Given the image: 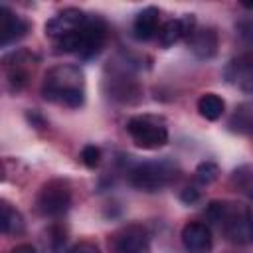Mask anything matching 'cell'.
<instances>
[{
	"label": "cell",
	"instance_id": "22",
	"mask_svg": "<svg viewBox=\"0 0 253 253\" xmlns=\"http://www.w3.org/2000/svg\"><path fill=\"white\" fill-rule=\"evenodd\" d=\"M10 253H36V247L30 243H22V245H16Z\"/></svg>",
	"mask_w": 253,
	"mask_h": 253
},
{
	"label": "cell",
	"instance_id": "17",
	"mask_svg": "<svg viewBox=\"0 0 253 253\" xmlns=\"http://www.w3.org/2000/svg\"><path fill=\"white\" fill-rule=\"evenodd\" d=\"M0 225L4 235H16L24 231V219L16 208H12L6 200L0 204Z\"/></svg>",
	"mask_w": 253,
	"mask_h": 253
},
{
	"label": "cell",
	"instance_id": "3",
	"mask_svg": "<svg viewBox=\"0 0 253 253\" xmlns=\"http://www.w3.org/2000/svg\"><path fill=\"white\" fill-rule=\"evenodd\" d=\"M107 42V26L101 18L97 16H89L87 24L73 32L71 36H65L61 40H57V47L59 51H67V53H75L83 59H89L93 55H97L103 45Z\"/></svg>",
	"mask_w": 253,
	"mask_h": 253
},
{
	"label": "cell",
	"instance_id": "18",
	"mask_svg": "<svg viewBox=\"0 0 253 253\" xmlns=\"http://www.w3.org/2000/svg\"><path fill=\"white\" fill-rule=\"evenodd\" d=\"M198 111L206 121H217L223 111H225V103L219 95L215 93H206L198 99Z\"/></svg>",
	"mask_w": 253,
	"mask_h": 253
},
{
	"label": "cell",
	"instance_id": "9",
	"mask_svg": "<svg viewBox=\"0 0 253 253\" xmlns=\"http://www.w3.org/2000/svg\"><path fill=\"white\" fill-rule=\"evenodd\" d=\"M225 81L243 93H253V53L233 57L223 69Z\"/></svg>",
	"mask_w": 253,
	"mask_h": 253
},
{
	"label": "cell",
	"instance_id": "23",
	"mask_svg": "<svg viewBox=\"0 0 253 253\" xmlns=\"http://www.w3.org/2000/svg\"><path fill=\"white\" fill-rule=\"evenodd\" d=\"M182 200H184V202H196V200H198V190H196V188H188V190L182 194Z\"/></svg>",
	"mask_w": 253,
	"mask_h": 253
},
{
	"label": "cell",
	"instance_id": "4",
	"mask_svg": "<svg viewBox=\"0 0 253 253\" xmlns=\"http://www.w3.org/2000/svg\"><path fill=\"white\" fill-rule=\"evenodd\" d=\"M178 176V168L168 160L140 162L128 170V184L140 192H158L170 186Z\"/></svg>",
	"mask_w": 253,
	"mask_h": 253
},
{
	"label": "cell",
	"instance_id": "2",
	"mask_svg": "<svg viewBox=\"0 0 253 253\" xmlns=\"http://www.w3.org/2000/svg\"><path fill=\"white\" fill-rule=\"evenodd\" d=\"M206 213L229 241L249 243L253 239V215L247 206L233 202H211Z\"/></svg>",
	"mask_w": 253,
	"mask_h": 253
},
{
	"label": "cell",
	"instance_id": "16",
	"mask_svg": "<svg viewBox=\"0 0 253 253\" xmlns=\"http://www.w3.org/2000/svg\"><path fill=\"white\" fill-rule=\"evenodd\" d=\"M109 83H111V95L115 99H121L125 103H130V101L138 99V85L126 73H115L109 79Z\"/></svg>",
	"mask_w": 253,
	"mask_h": 253
},
{
	"label": "cell",
	"instance_id": "1",
	"mask_svg": "<svg viewBox=\"0 0 253 253\" xmlns=\"http://www.w3.org/2000/svg\"><path fill=\"white\" fill-rule=\"evenodd\" d=\"M42 93L47 101L77 109L85 101V75L81 67L59 63L51 67L42 83Z\"/></svg>",
	"mask_w": 253,
	"mask_h": 253
},
{
	"label": "cell",
	"instance_id": "19",
	"mask_svg": "<svg viewBox=\"0 0 253 253\" xmlns=\"http://www.w3.org/2000/svg\"><path fill=\"white\" fill-rule=\"evenodd\" d=\"M217 176H219V168H217L215 162L206 160V162L198 164V168H196V180H198L202 186H208V184L215 182Z\"/></svg>",
	"mask_w": 253,
	"mask_h": 253
},
{
	"label": "cell",
	"instance_id": "12",
	"mask_svg": "<svg viewBox=\"0 0 253 253\" xmlns=\"http://www.w3.org/2000/svg\"><path fill=\"white\" fill-rule=\"evenodd\" d=\"M30 30V24L12 12L8 6H0V45L8 47L10 43L22 40Z\"/></svg>",
	"mask_w": 253,
	"mask_h": 253
},
{
	"label": "cell",
	"instance_id": "13",
	"mask_svg": "<svg viewBox=\"0 0 253 253\" xmlns=\"http://www.w3.org/2000/svg\"><path fill=\"white\" fill-rule=\"evenodd\" d=\"M194 30H196V18H194V14H186L178 20H168L166 24H162L156 38L162 47H170L176 42H180L182 38L188 40Z\"/></svg>",
	"mask_w": 253,
	"mask_h": 253
},
{
	"label": "cell",
	"instance_id": "7",
	"mask_svg": "<svg viewBox=\"0 0 253 253\" xmlns=\"http://www.w3.org/2000/svg\"><path fill=\"white\" fill-rule=\"evenodd\" d=\"M38 65V57L28 49H16L2 59L6 83L12 91H20Z\"/></svg>",
	"mask_w": 253,
	"mask_h": 253
},
{
	"label": "cell",
	"instance_id": "10",
	"mask_svg": "<svg viewBox=\"0 0 253 253\" xmlns=\"http://www.w3.org/2000/svg\"><path fill=\"white\" fill-rule=\"evenodd\" d=\"M115 253H150V237L142 225H126L113 239Z\"/></svg>",
	"mask_w": 253,
	"mask_h": 253
},
{
	"label": "cell",
	"instance_id": "21",
	"mask_svg": "<svg viewBox=\"0 0 253 253\" xmlns=\"http://www.w3.org/2000/svg\"><path fill=\"white\" fill-rule=\"evenodd\" d=\"M69 253H101L99 247L95 243H89V241H83V243H77Z\"/></svg>",
	"mask_w": 253,
	"mask_h": 253
},
{
	"label": "cell",
	"instance_id": "14",
	"mask_svg": "<svg viewBox=\"0 0 253 253\" xmlns=\"http://www.w3.org/2000/svg\"><path fill=\"white\" fill-rule=\"evenodd\" d=\"M217 34L211 28H196L188 38V47L198 59H210L217 53Z\"/></svg>",
	"mask_w": 253,
	"mask_h": 253
},
{
	"label": "cell",
	"instance_id": "6",
	"mask_svg": "<svg viewBox=\"0 0 253 253\" xmlns=\"http://www.w3.org/2000/svg\"><path fill=\"white\" fill-rule=\"evenodd\" d=\"M71 206V188L65 180H49L36 198V208L45 217H59Z\"/></svg>",
	"mask_w": 253,
	"mask_h": 253
},
{
	"label": "cell",
	"instance_id": "20",
	"mask_svg": "<svg viewBox=\"0 0 253 253\" xmlns=\"http://www.w3.org/2000/svg\"><path fill=\"white\" fill-rule=\"evenodd\" d=\"M81 162H83L87 168H97L99 162H101V150H99L95 144L83 146V150H81Z\"/></svg>",
	"mask_w": 253,
	"mask_h": 253
},
{
	"label": "cell",
	"instance_id": "5",
	"mask_svg": "<svg viewBox=\"0 0 253 253\" xmlns=\"http://www.w3.org/2000/svg\"><path fill=\"white\" fill-rule=\"evenodd\" d=\"M126 130L132 142L144 150L162 148L168 142V128L162 119L152 115H138L126 123Z\"/></svg>",
	"mask_w": 253,
	"mask_h": 253
},
{
	"label": "cell",
	"instance_id": "8",
	"mask_svg": "<svg viewBox=\"0 0 253 253\" xmlns=\"http://www.w3.org/2000/svg\"><path fill=\"white\" fill-rule=\"evenodd\" d=\"M89 16L79 10V8H65L61 12H57L53 18H49L45 22V36L51 40H61L65 36H71L73 32L81 30L87 24Z\"/></svg>",
	"mask_w": 253,
	"mask_h": 253
},
{
	"label": "cell",
	"instance_id": "11",
	"mask_svg": "<svg viewBox=\"0 0 253 253\" xmlns=\"http://www.w3.org/2000/svg\"><path fill=\"white\" fill-rule=\"evenodd\" d=\"M182 245L186 253H211V231L202 221H188L182 227Z\"/></svg>",
	"mask_w": 253,
	"mask_h": 253
},
{
	"label": "cell",
	"instance_id": "15",
	"mask_svg": "<svg viewBox=\"0 0 253 253\" xmlns=\"http://www.w3.org/2000/svg\"><path fill=\"white\" fill-rule=\"evenodd\" d=\"M158 30H160V12L158 8L154 6H148V8H142L134 22H132V34L138 42H148L152 38L158 36Z\"/></svg>",
	"mask_w": 253,
	"mask_h": 253
}]
</instances>
